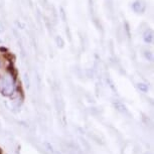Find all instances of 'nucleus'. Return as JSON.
<instances>
[{
	"mask_svg": "<svg viewBox=\"0 0 154 154\" xmlns=\"http://www.w3.org/2000/svg\"><path fill=\"white\" fill-rule=\"evenodd\" d=\"M57 45L60 46V48H63V45H65V42H63V38L60 36H57Z\"/></svg>",
	"mask_w": 154,
	"mask_h": 154,
	"instance_id": "20e7f679",
	"label": "nucleus"
},
{
	"mask_svg": "<svg viewBox=\"0 0 154 154\" xmlns=\"http://www.w3.org/2000/svg\"><path fill=\"white\" fill-rule=\"evenodd\" d=\"M25 82H26V86L28 87V78H27V75H25Z\"/></svg>",
	"mask_w": 154,
	"mask_h": 154,
	"instance_id": "0eeeda50",
	"label": "nucleus"
},
{
	"mask_svg": "<svg viewBox=\"0 0 154 154\" xmlns=\"http://www.w3.org/2000/svg\"><path fill=\"white\" fill-rule=\"evenodd\" d=\"M145 56H146V57L149 60H153V57H152V54L150 53V51H146V53H145Z\"/></svg>",
	"mask_w": 154,
	"mask_h": 154,
	"instance_id": "39448f33",
	"label": "nucleus"
},
{
	"mask_svg": "<svg viewBox=\"0 0 154 154\" xmlns=\"http://www.w3.org/2000/svg\"><path fill=\"white\" fill-rule=\"evenodd\" d=\"M1 81H2V92H3L5 95L12 94L14 86H13V82H12V79L10 78V75H6V77H4Z\"/></svg>",
	"mask_w": 154,
	"mask_h": 154,
	"instance_id": "f257e3e1",
	"label": "nucleus"
},
{
	"mask_svg": "<svg viewBox=\"0 0 154 154\" xmlns=\"http://www.w3.org/2000/svg\"><path fill=\"white\" fill-rule=\"evenodd\" d=\"M144 40H145V42H147V43H151L153 42V32L151 29H148L146 32L144 33Z\"/></svg>",
	"mask_w": 154,
	"mask_h": 154,
	"instance_id": "f03ea898",
	"label": "nucleus"
},
{
	"mask_svg": "<svg viewBox=\"0 0 154 154\" xmlns=\"http://www.w3.org/2000/svg\"><path fill=\"white\" fill-rule=\"evenodd\" d=\"M133 10L135 11V12H142L143 11V6H142V4L140 2H135L134 4H133Z\"/></svg>",
	"mask_w": 154,
	"mask_h": 154,
	"instance_id": "7ed1b4c3",
	"label": "nucleus"
},
{
	"mask_svg": "<svg viewBox=\"0 0 154 154\" xmlns=\"http://www.w3.org/2000/svg\"><path fill=\"white\" fill-rule=\"evenodd\" d=\"M139 88H140L141 90H143V91H146V86H144L143 84H141V85H139Z\"/></svg>",
	"mask_w": 154,
	"mask_h": 154,
	"instance_id": "423d86ee",
	"label": "nucleus"
}]
</instances>
